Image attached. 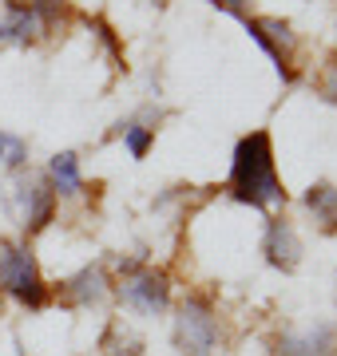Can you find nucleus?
I'll return each instance as SVG.
<instances>
[{
	"label": "nucleus",
	"mask_w": 337,
	"mask_h": 356,
	"mask_svg": "<svg viewBox=\"0 0 337 356\" xmlns=\"http://www.w3.org/2000/svg\"><path fill=\"white\" fill-rule=\"evenodd\" d=\"M16 210H20V226L24 234H40V229L52 222L56 214V191L44 175H28L16 178Z\"/></svg>",
	"instance_id": "nucleus-6"
},
{
	"label": "nucleus",
	"mask_w": 337,
	"mask_h": 356,
	"mask_svg": "<svg viewBox=\"0 0 337 356\" xmlns=\"http://www.w3.org/2000/svg\"><path fill=\"white\" fill-rule=\"evenodd\" d=\"M100 348H104V356H143V341L135 332H127L123 325H107Z\"/></svg>",
	"instance_id": "nucleus-12"
},
{
	"label": "nucleus",
	"mask_w": 337,
	"mask_h": 356,
	"mask_svg": "<svg viewBox=\"0 0 337 356\" xmlns=\"http://www.w3.org/2000/svg\"><path fill=\"white\" fill-rule=\"evenodd\" d=\"M119 297H123V305H131L135 313L143 317H159V313H167L171 305V281L163 269H151L143 266V261H119Z\"/></svg>",
	"instance_id": "nucleus-3"
},
{
	"label": "nucleus",
	"mask_w": 337,
	"mask_h": 356,
	"mask_svg": "<svg viewBox=\"0 0 337 356\" xmlns=\"http://www.w3.org/2000/svg\"><path fill=\"white\" fill-rule=\"evenodd\" d=\"M214 8H222V13H234V16H242V8H246V0H210Z\"/></svg>",
	"instance_id": "nucleus-16"
},
{
	"label": "nucleus",
	"mask_w": 337,
	"mask_h": 356,
	"mask_svg": "<svg viewBox=\"0 0 337 356\" xmlns=\"http://www.w3.org/2000/svg\"><path fill=\"white\" fill-rule=\"evenodd\" d=\"M278 356H337V329L329 321H318L310 329H285L274 341Z\"/></svg>",
	"instance_id": "nucleus-7"
},
{
	"label": "nucleus",
	"mask_w": 337,
	"mask_h": 356,
	"mask_svg": "<svg viewBox=\"0 0 337 356\" xmlns=\"http://www.w3.org/2000/svg\"><path fill=\"white\" fill-rule=\"evenodd\" d=\"M226 191H230L234 202L254 206V210H270V206L285 202V186H282V178H278L270 131H250V135L238 139Z\"/></svg>",
	"instance_id": "nucleus-1"
},
{
	"label": "nucleus",
	"mask_w": 337,
	"mask_h": 356,
	"mask_svg": "<svg viewBox=\"0 0 337 356\" xmlns=\"http://www.w3.org/2000/svg\"><path fill=\"white\" fill-rule=\"evenodd\" d=\"M0 289L13 293L24 309H44L52 301V289L40 277L36 257L16 242H0Z\"/></svg>",
	"instance_id": "nucleus-2"
},
{
	"label": "nucleus",
	"mask_w": 337,
	"mask_h": 356,
	"mask_svg": "<svg viewBox=\"0 0 337 356\" xmlns=\"http://www.w3.org/2000/svg\"><path fill=\"white\" fill-rule=\"evenodd\" d=\"M175 344L182 356H210L219 344V317L207 297H187L175 317Z\"/></svg>",
	"instance_id": "nucleus-4"
},
{
	"label": "nucleus",
	"mask_w": 337,
	"mask_h": 356,
	"mask_svg": "<svg viewBox=\"0 0 337 356\" xmlns=\"http://www.w3.org/2000/svg\"><path fill=\"white\" fill-rule=\"evenodd\" d=\"M262 254L270 261L274 269H282V273H294L301 261V238L294 222L290 218H270L266 222V238H262Z\"/></svg>",
	"instance_id": "nucleus-8"
},
{
	"label": "nucleus",
	"mask_w": 337,
	"mask_h": 356,
	"mask_svg": "<svg viewBox=\"0 0 337 356\" xmlns=\"http://www.w3.org/2000/svg\"><path fill=\"white\" fill-rule=\"evenodd\" d=\"M151 4H167V0H151Z\"/></svg>",
	"instance_id": "nucleus-17"
},
{
	"label": "nucleus",
	"mask_w": 337,
	"mask_h": 356,
	"mask_svg": "<svg viewBox=\"0 0 337 356\" xmlns=\"http://www.w3.org/2000/svg\"><path fill=\"white\" fill-rule=\"evenodd\" d=\"M123 143H127L131 159H147L151 143H155V127H143V123H127V127H123Z\"/></svg>",
	"instance_id": "nucleus-14"
},
{
	"label": "nucleus",
	"mask_w": 337,
	"mask_h": 356,
	"mask_svg": "<svg viewBox=\"0 0 337 356\" xmlns=\"http://www.w3.org/2000/svg\"><path fill=\"white\" fill-rule=\"evenodd\" d=\"M301 202H306V210L313 214V222H318L322 234H337V186H329V182H313Z\"/></svg>",
	"instance_id": "nucleus-10"
},
{
	"label": "nucleus",
	"mask_w": 337,
	"mask_h": 356,
	"mask_svg": "<svg viewBox=\"0 0 337 356\" xmlns=\"http://www.w3.org/2000/svg\"><path fill=\"white\" fill-rule=\"evenodd\" d=\"M64 301L68 305H76V309H91V305H104L107 301V293H111V281H107L104 266H88V269H79L72 281H64Z\"/></svg>",
	"instance_id": "nucleus-9"
},
{
	"label": "nucleus",
	"mask_w": 337,
	"mask_h": 356,
	"mask_svg": "<svg viewBox=\"0 0 337 356\" xmlns=\"http://www.w3.org/2000/svg\"><path fill=\"white\" fill-rule=\"evenodd\" d=\"M48 182H52L56 194H64V198H72V194H79V186H84V178H79V159L72 151H60L52 159V166H48Z\"/></svg>",
	"instance_id": "nucleus-11"
},
{
	"label": "nucleus",
	"mask_w": 337,
	"mask_h": 356,
	"mask_svg": "<svg viewBox=\"0 0 337 356\" xmlns=\"http://www.w3.org/2000/svg\"><path fill=\"white\" fill-rule=\"evenodd\" d=\"M246 32L258 40V48L274 60L278 76L285 83H294L298 79V40H294L290 24L285 20H274V16H254V20H246Z\"/></svg>",
	"instance_id": "nucleus-5"
},
{
	"label": "nucleus",
	"mask_w": 337,
	"mask_h": 356,
	"mask_svg": "<svg viewBox=\"0 0 337 356\" xmlns=\"http://www.w3.org/2000/svg\"><path fill=\"white\" fill-rule=\"evenodd\" d=\"M322 95H325L329 103H337V60L325 67V76H322Z\"/></svg>",
	"instance_id": "nucleus-15"
},
{
	"label": "nucleus",
	"mask_w": 337,
	"mask_h": 356,
	"mask_svg": "<svg viewBox=\"0 0 337 356\" xmlns=\"http://www.w3.org/2000/svg\"><path fill=\"white\" fill-rule=\"evenodd\" d=\"M0 163L8 170H20L28 163V139H20L13 131H0Z\"/></svg>",
	"instance_id": "nucleus-13"
}]
</instances>
